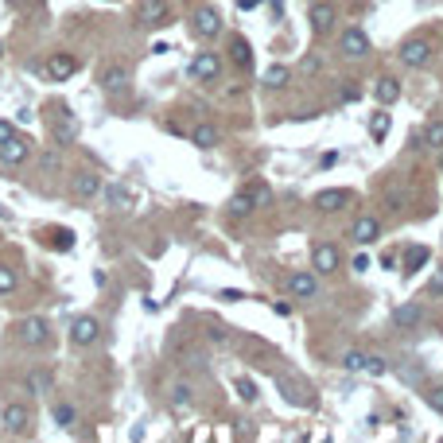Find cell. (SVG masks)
<instances>
[{"label":"cell","instance_id":"6da1fadb","mask_svg":"<svg viewBox=\"0 0 443 443\" xmlns=\"http://www.w3.org/2000/svg\"><path fill=\"white\" fill-rule=\"evenodd\" d=\"M268 202V187L265 183H249L245 191H237L234 198H229V218H249L257 207H265Z\"/></svg>","mask_w":443,"mask_h":443},{"label":"cell","instance_id":"7a4b0ae2","mask_svg":"<svg viewBox=\"0 0 443 443\" xmlns=\"http://www.w3.org/2000/svg\"><path fill=\"white\" fill-rule=\"evenodd\" d=\"M51 132H55V140H59L62 148L78 140V125H74V117H70L67 105H55V113H51Z\"/></svg>","mask_w":443,"mask_h":443},{"label":"cell","instance_id":"3957f363","mask_svg":"<svg viewBox=\"0 0 443 443\" xmlns=\"http://www.w3.org/2000/svg\"><path fill=\"white\" fill-rule=\"evenodd\" d=\"M137 16H140L144 28H168V24H171V8L164 4V0H140Z\"/></svg>","mask_w":443,"mask_h":443},{"label":"cell","instance_id":"277c9868","mask_svg":"<svg viewBox=\"0 0 443 443\" xmlns=\"http://www.w3.org/2000/svg\"><path fill=\"white\" fill-rule=\"evenodd\" d=\"M16 335H20V342H28V346H47L51 327H47V319L31 315V319H24V323L16 327Z\"/></svg>","mask_w":443,"mask_h":443},{"label":"cell","instance_id":"5b68a950","mask_svg":"<svg viewBox=\"0 0 443 443\" xmlns=\"http://www.w3.org/2000/svg\"><path fill=\"white\" fill-rule=\"evenodd\" d=\"M401 62L404 67H428V62H432V43L428 40H404L401 43Z\"/></svg>","mask_w":443,"mask_h":443},{"label":"cell","instance_id":"8992f818","mask_svg":"<svg viewBox=\"0 0 443 443\" xmlns=\"http://www.w3.org/2000/svg\"><path fill=\"white\" fill-rule=\"evenodd\" d=\"M98 335H101V323L94 315H78L74 323H70V342H74V346L98 342Z\"/></svg>","mask_w":443,"mask_h":443},{"label":"cell","instance_id":"52a82bcc","mask_svg":"<svg viewBox=\"0 0 443 443\" xmlns=\"http://www.w3.org/2000/svg\"><path fill=\"white\" fill-rule=\"evenodd\" d=\"M338 51H342L346 59H362V55H370V35H365L362 28L342 31V40H338Z\"/></svg>","mask_w":443,"mask_h":443},{"label":"cell","instance_id":"ba28073f","mask_svg":"<svg viewBox=\"0 0 443 443\" xmlns=\"http://www.w3.org/2000/svg\"><path fill=\"white\" fill-rule=\"evenodd\" d=\"M191 74L202 82H214L218 74H222V59H218L214 51H198L195 59H191Z\"/></svg>","mask_w":443,"mask_h":443},{"label":"cell","instance_id":"9c48e42d","mask_svg":"<svg viewBox=\"0 0 443 443\" xmlns=\"http://www.w3.org/2000/svg\"><path fill=\"white\" fill-rule=\"evenodd\" d=\"M354 202V191H346V187H331V191H319L315 195V207L327 210V214H335V210L350 207Z\"/></svg>","mask_w":443,"mask_h":443},{"label":"cell","instance_id":"30bf717a","mask_svg":"<svg viewBox=\"0 0 443 443\" xmlns=\"http://www.w3.org/2000/svg\"><path fill=\"white\" fill-rule=\"evenodd\" d=\"M350 237H354L358 245H374L377 237H381V222H377L374 214H362L354 226H350Z\"/></svg>","mask_w":443,"mask_h":443},{"label":"cell","instance_id":"8fae6325","mask_svg":"<svg viewBox=\"0 0 443 443\" xmlns=\"http://www.w3.org/2000/svg\"><path fill=\"white\" fill-rule=\"evenodd\" d=\"M74 70H78V59L67 55V51H59V55H51V59H47V78L51 82H67Z\"/></svg>","mask_w":443,"mask_h":443},{"label":"cell","instance_id":"7c38bea8","mask_svg":"<svg viewBox=\"0 0 443 443\" xmlns=\"http://www.w3.org/2000/svg\"><path fill=\"white\" fill-rule=\"evenodd\" d=\"M31 156V144L24 137H12L0 144V164H8V168H16V164H24V159Z\"/></svg>","mask_w":443,"mask_h":443},{"label":"cell","instance_id":"4fadbf2b","mask_svg":"<svg viewBox=\"0 0 443 443\" xmlns=\"http://www.w3.org/2000/svg\"><path fill=\"white\" fill-rule=\"evenodd\" d=\"M101 86H105L109 94H121V89L128 86V67L125 62H109V67L101 70Z\"/></svg>","mask_w":443,"mask_h":443},{"label":"cell","instance_id":"5bb4252c","mask_svg":"<svg viewBox=\"0 0 443 443\" xmlns=\"http://www.w3.org/2000/svg\"><path fill=\"white\" fill-rule=\"evenodd\" d=\"M288 292H292L295 299H311V295L319 292V284H315V276L311 272H292L288 276Z\"/></svg>","mask_w":443,"mask_h":443},{"label":"cell","instance_id":"9a60e30c","mask_svg":"<svg viewBox=\"0 0 443 443\" xmlns=\"http://www.w3.org/2000/svg\"><path fill=\"white\" fill-rule=\"evenodd\" d=\"M338 261H342V257H338L335 245H315L311 249V265H315V272H335Z\"/></svg>","mask_w":443,"mask_h":443},{"label":"cell","instance_id":"2e32d148","mask_svg":"<svg viewBox=\"0 0 443 443\" xmlns=\"http://www.w3.org/2000/svg\"><path fill=\"white\" fill-rule=\"evenodd\" d=\"M195 31L202 35V40H214L218 31H222L218 12H214V8H198V12H195Z\"/></svg>","mask_w":443,"mask_h":443},{"label":"cell","instance_id":"e0dca14e","mask_svg":"<svg viewBox=\"0 0 443 443\" xmlns=\"http://www.w3.org/2000/svg\"><path fill=\"white\" fill-rule=\"evenodd\" d=\"M393 327H401V331H408V327H420V319H424V311H420V304H401V307H393Z\"/></svg>","mask_w":443,"mask_h":443},{"label":"cell","instance_id":"ac0fdd59","mask_svg":"<svg viewBox=\"0 0 443 443\" xmlns=\"http://www.w3.org/2000/svg\"><path fill=\"white\" fill-rule=\"evenodd\" d=\"M311 31H319V35H327V31L335 28V8L331 4H311Z\"/></svg>","mask_w":443,"mask_h":443},{"label":"cell","instance_id":"d6986e66","mask_svg":"<svg viewBox=\"0 0 443 443\" xmlns=\"http://www.w3.org/2000/svg\"><path fill=\"white\" fill-rule=\"evenodd\" d=\"M0 420H4V428H8V432H24V428L31 424V412L24 408V404H8Z\"/></svg>","mask_w":443,"mask_h":443},{"label":"cell","instance_id":"ffe728a7","mask_svg":"<svg viewBox=\"0 0 443 443\" xmlns=\"http://www.w3.org/2000/svg\"><path fill=\"white\" fill-rule=\"evenodd\" d=\"M229 59L237 62V70H249V67H253V47H249V40L234 35V43H229Z\"/></svg>","mask_w":443,"mask_h":443},{"label":"cell","instance_id":"44dd1931","mask_svg":"<svg viewBox=\"0 0 443 443\" xmlns=\"http://www.w3.org/2000/svg\"><path fill=\"white\" fill-rule=\"evenodd\" d=\"M374 94H377V101H381V105H393V101L401 98V82H397V78H389V74H385V78H377Z\"/></svg>","mask_w":443,"mask_h":443},{"label":"cell","instance_id":"7402d4cb","mask_svg":"<svg viewBox=\"0 0 443 443\" xmlns=\"http://www.w3.org/2000/svg\"><path fill=\"white\" fill-rule=\"evenodd\" d=\"M428 261H432V249H428V245H412L408 253H404V272L412 276L416 268H424Z\"/></svg>","mask_w":443,"mask_h":443},{"label":"cell","instance_id":"603a6c76","mask_svg":"<svg viewBox=\"0 0 443 443\" xmlns=\"http://www.w3.org/2000/svg\"><path fill=\"white\" fill-rule=\"evenodd\" d=\"M98 191H101V179L94 175V171H82V175L74 179V195L78 198H94Z\"/></svg>","mask_w":443,"mask_h":443},{"label":"cell","instance_id":"cb8c5ba5","mask_svg":"<svg viewBox=\"0 0 443 443\" xmlns=\"http://www.w3.org/2000/svg\"><path fill=\"white\" fill-rule=\"evenodd\" d=\"M105 202H109V207H117V210H128V207H132V191L121 187V183H109V187H105Z\"/></svg>","mask_w":443,"mask_h":443},{"label":"cell","instance_id":"d4e9b609","mask_svg":"<svg viewBox=\"0 0 443 443\" xmlns=\"http://www.w3.org/2000/svg\"><path fill=\"white\" fill-rule=\"evenodd\" d=\"M28 389H31V393H40V397H47L51 374H47V370H31V374H28Z\"/></svg>","mask_w":443,"mask_h":443},{"label":"cell","instance_id":"484cf974","mask_svg":"<svg viewBox=\"0 0 443 443\" xmlns=\"http://www.w3.org/2000/svg\"><path fill=\"white\" fill-rule=\"evenodd\" d=\"M191 140H195L198 148H214L218 144V128L214 125H198L195 132H191Z\"/></svg>","mask_w":443,"mask_h":443},{"label":"cell","instance_id":"4316f807","mask_svg":"<svg viewBox=\"0 0 443 443\" xmlns=\"http://www.w3.org/2000/svg\"><path fill=\"white\" fill-rule=\"evenodd\" d=\"M191 401H195V397H191V385H175V389H171V408H175V412H187Z\"/></svg>","mask_w":443,"mask_h":443},{"label":"cell","instance_id":"83f0119b","mask_svg":"<svg viewBox=\"0 0 443 443\" xmlns=\"http://www.w3.org/2000/svg\"><path fill=\"white\" fill-rule=\"evenodd\" d=\"M288 78H292V70H288V67H268L265 70V86H272V89L288 86Z\"/></svg>","mask_w":443,"mask_h":443},{"label":"cell","instance_id":"f1b7e54d","mask_svg":"<svg viewBox=\"0 0 443 443\" xmlns=\"http://www.w3.org/2000/svg\"><path fill=\"white\" fill-rule=\"evenodd\" d=\"M234 389H237V397H241L245 404H253V401H257V385H253V377H237Z\"/></svg>","mask_w":443,"mask_h":443},{"label":"cell","instance_id":"f546056e","mask_svg":"<svg viewBox=\"0 0 443 443\" xmlns=\"http://www.w3.org/2000/svg\"><path fill=\"white\" fill-rule=\"evenodd\" d=\"M4 292H16V268L12 265H0V295Z\"/></svg>","mask_w":443,"mask_h":443},{"label":"cell","instance_id":"4dcf8cb0","mask_svg":"<svg viewBox=\"0 0 443 443\" xmlns=\"http://www.w3.org/2000/svg\"><path fill=\"white\" fill-rule=\"evenodd\" d=\"M370 132H374V140H385V132H389V113H374Z\"/></svg>","mask_w":443,"mask_h":443},{"label":"cell","instance_id":"1f68e13d","mask_svg":"<svg viewBox=\"0 0 443 443\" xmlns=\"http://www.w3.org/2000/svg\"><path fill=\"white\" fill-rule=\"evenodd\" d=\"M424 140L432 148H443V121H432V125L424 128Z\"/></svg>","mask_w":443,"mask_h":443},{"label":"cell","instance_id":"d6a6232c","mask_svg":"<svg viewBox=\"0 0 443 443\" xmlns=\"http://www.w3.org/2000/svg\"><path fill=\"white\" fill-rule=\"evenodd\" d=\"M51 245L59 249V253H67V249L74 245V234H70V229H55V234H51Z\"/></svg>","mask_w":443,"mask_h":443},{"label":"cell","instance_id":"836d02e7","mask_svg":"<svg viewBox=\"0 0 443 443\" xmlns=\"http://www.w3.org/2000/svg\"><path fill=\"white\" fill-rule=\"evenodd\" d=\"M365 374H370V377H385V374H389V362H385V358H370V354H365Z\"/></svg>","mask_w":443,"mask_h":443},{"label":"cell","instance_id":"e575fe53","mask_svg":"<svg viewBox=\"0 0 443 443\" xmlns=\"http://www.w3.org/2000/svg\"><path fill=\"white\" fill-rule=\"evenodd\" d=\"M342 365H346V370H354V374H358V370H365V354H362V350H350V354L342 358Z\"/></svg>","mask_w":443,"mask_h":443},{"label":"cell","instance_id":"d590c367","mask_svg":"<svg viewBox=\"0 0 443 443\" xmlns=\"http://www.w3.org/2000/svg\"><path fill=\"white\" fill-rule=\"evenodd\" d=\"M424 401H428V404H432V408H435V412L443 416V385H435V389H428V393H424Z\"/></svg>","mask_w":443,"mask_h":443},{"label":"cell","instance_id":"8d00e7d4","mask_svg":"<svg viewBox=\"0 0 443 443\" xmlns=\"http://www.w3.org/2000/svg\"><path fill=\"white\" fill-rule=\"evenodd\" d=\"M55 424L70 428V424H74V408H70V404H59V408H55Z\"/></svg>","mask_w":443,"mask_h":443},{"label":"cell","instance_id":"74e56055","mask_svg":"<svg viewBox=\"0 0 443 443\" xmlns=\"http://www.w3.org/2000/svg\"><path fill=\"white\" fill-rule=\"evenodd\" d=\"M428 292H432V295H443V268L432 276V280H428Z\"/></svg>","mask_w":443,"mask_h":443},{"label":"cell","instance_id":"f35d334b","mask_svg":"<svg viewBox=\"0 0 443 443\" xmlns=\"http://www.w3.org/2000/svg\"><path fill=\"white\" fill-rule=\"evenodd\" d=\"M358 98H362V89H358L354 82H346V86H342V101H358Z\"/></svg>","mask_w":443,"mask_h":443},{"label":"cell","instance_id":"ab89813d","mask_svg":"<svg viewBox=\"0 0 443 443\" xmlns=\"http://www.w3.org/2000/svg\"><path fill=\"white\" fill-rule=\"evenodd\" d=\"M350 268H354V272H365V268H370V257H365V253H358L354 261H350Z\"/></svg>","mask_w":443,"mask_h":443},{"label":"cell","instance_id":"60d3db41","mask_svg":"<svg viewBox=\"0 0 443 443\" xmlns=\"http://www.w3.org/2000/svg\"><path fill=\"white\" fill-rule=\"evenodd\" d=\"M16 137V125H8V121H0V144H4V140H12Z\"/></svg>","mask_w":443,"mask_h":443},{"label":"cell","instance_id":"b9f144b4","mask_svg":"<svg viewBox=\"0 0 443 443\" xmlns=\"http://www.w3.org/2000/svg\"><path fill=\"white\" fill-rule=\"evenodd\" d=\"M335 164H338V156H335V152H327V156L319 159V168H323V171H327V168H335Z\"/></svg>","mask_w":443,"mask_h":443},{"label":"cell","instance_id":"7bdbcfd3","mask_svg":"<svg viewBox=\"0 0 443 443\" xmlns=\"http://www.w3.org/2000/svg\"><path fill=\"white\" fill-rule=\"evenodd\" d=\"M272 16L276 20H284V0H272Z\"/></svg>","mask_w":443,"mask_h":443},{"label":"cell","instance_id":"ee69618b","mask_svg":"<svg viewBox=\"0 0 443 443\" xmlns=\"http://www.w3.org/2000/svg\"><path fill=\"white\" fill-rule=\"evenodd\" d=\"M237 4H241V8L249 12V8H257V4H261V0H237Z\"/></svg>","mask_w":443,"mask_h":443},{"label":"cell","instance_id":"f6af8a7d","mask_svg":"<svg viewBox=\"0 0 443 443\" xmlns=\"http://www.w3.org/2000/svg\"><path fill=\"white\" fill-rule=\"evenodd\" d=\"M4 4H12V8H28V0H4Z\"/></svg>","mask_w":443,"mask_h":443},{"label":"cell","instance_id":"bcb514c9","mask_svg":"<svg viewBox=\"0 0 443 443\" xmlns=\"http://www.w3.org/2000/svg\"><path fill=\"white\" fill-rule=\"evenodd\" d=\"M0 55H4V47H0Z\"/></svg>","mask_w":443,"mask_h":443}]
</instances>
